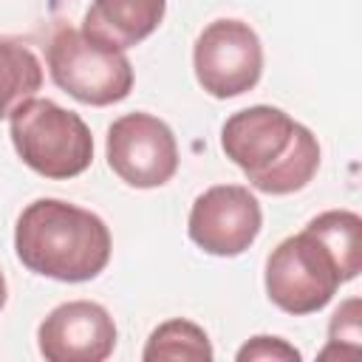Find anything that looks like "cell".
Segmentation results:
<instances>
[{"label": "cell", "instance_id": "obj_1", "mask_svg": "<svg viewBox=\"0 0 362 362\" xmlns=\"http://www.w3.org/2000/svg\"><path fill=\"white\" fill-rule=\"evenodd\" d=\"M221 150L266 195H291L320 170L317 136L272 105L232 113L221 127Z\"/></svg>", "mask_w": 362, "mask_h": 362}, {"label": "cell", "instance_id": "obj_2", "mask_svg": "<svg viewBox=\"0 0 362 362\" xmlns=\"http://www.w3.org/2000/svg\"><path fill=\"white\" fill-rule=\"evenodd\" d=\"M14 252L40 277L85 283L105 272L113 238L96 212L59 198H37L17 218Z\"/></svg>", "mask_w": 362, "mask_h": 362}, {"label": "cell", "instance_id": "obj_3", "mask_svg": "<svg viewBox=\"0 0 362 362\" xmlns=\"http://www.w3.org/2000/svg\"><path fill=\"white\" fill-rule=\"evenodd\" d=\"M8 136L28 170L65 181L82 175L93 161V136L85 119L51 99L31 96L8 116Z\"/></svg>", "mask_w": 362, "mask_h": 362}, {"label": "cell", "instance_id": "obj_4", "mask_svg": "<svg viewBox=\"0 0 362 362\" xmlns=\"http://www.w3.org/2000/svg\"><path fill=\"white\" fill-rule=\"evenodd\" d=\"M266 297L286 314L305 317L331 303L345 280L339 260L328 243L303 226L297 235L283 238L266 257Z\"/></svg>", "mask_w": 362, "mask_h": 362}, {"label": "cell", "instance_id": "obj_5", "mask_svg": "<svg viewBox=\"0 0 362 362\" xmlns=\"http://www.w3.org/2000/svg\"><path fill=\"white\" fill-rule=\"evenodd\" d=\"M45 62L54 85L82 105H116L133 90V65L124 51L107 48L74 25L54 31L45 45Z\"/></svg>", "mask_w": 362, "mask_h": 362}, {"label": "cell", "instance_id": "obj_6", "mask_svg": "<svg viewBox=\"0 0 362 362\" xmlns=\"http://www.w3.org/2000/svg\"><path fill=\"white\" fill-rule=\"evenodd\" d=\"M192 71L198 85L215 99H235L252 90L263 74L257 31L243 20H212L192 45Z\"/></svg>", "mask_w": 362, "mask_h": 362}, {"label": "cell", "instance_id": "obj_7", "mask_svg": "<svg viewBox=\"0 0 362 362\" xmlns=\"http://www.w3.org/2000/svg\"><path fill=\"white\" fill-rule=\"evenodd\" d=\"M107 167L136 189L164 187L178 170V141L167 122L136 110L107 127Z\"/></svg>", "mask_w": 362, "mask_h": 362}, {"label": "cell", "instance_id": "obj_8", "mask_svg": "<svg viewBox=\"0 0 362 362\" xmlns=\"http://www.w3.org/2000/svg\"><path fill=\"white\" fill-rule=\"evenodd\" d=\"M263 212L260 201L249 187L240 184H215L204 189L189 209L187 232L189 240L215 257L243 255L260 235Z\"/></svg>", "mask_w": 362, "mask_h": 362}, {"label": "cell", "instance_id": "obj_9", "mask_svg": "<svg viewBox=\"0 0 362 362\" xmlns=\"http://www.w3.org/2000/svg\"><path fill=\"white\" fill-rule=\"evenodd\" d=\"M116 337L110 311L93 300H68L51 308L37 328V345L48 362H105Z\"/></svg>", "mask_w": 362, "mask_h": 362}, {"label": "cell", "instance_id": "obj_10", "mask_svg": "<svg viewBox=\"0 0 362 362\" xmlns=\"http://www.w3.org/2000/svg\"><path fill=\"white\" fill-rule=\"evenodd\" d=\"M164 11L167 0H93L85 11L82 31L107 48L127 51L161 25Z\"/></svg>", "mask_w": 362, "mask_h": 362}, {"label": "cell", "instance_id": "obj_11", "mask_svg": "<svg viewBox=\"0 0 362 362\" xmlns=\"http://www.w3.org/2000/svg\"><path fill=\"white\" fill-rule=\"evenodd\" d=\"M42 88V65L37 54L14 37H0V119Z\"/></svg>", "mask_w": 362, "mask_h": 362}, {"label": "cell", "instance_id": "obj_12", "mask_svg": "<svg viewBox=\"0 0 362 362\" xmlns=\"http://www.w3.org/2000/svg\"><path fill=\"white\" fill-rule=\"evenodd\" d=\"M215 356L206 331L192 320H167L147 337L141 351L144 362H164V359H189V362H209Z\"/></svg>", "mask_w": 362, "mask_h": 362}, {"label": "cell", "instance_id": "obj_13", "mask_svg": "<svg viewBox=\"0 0 362 362\" xmlns=\"http://www.w3.org/2000/svg\"><path fill=\"white\" fill-rule=\"evenodd\" d=\"M311 232H317L334 257L342 266L345 280H354L362 272V218L351 209H328L320 212L305 223Z\"/></svg>", "mask_w": 362, "mask_h": 362}, {"label": "cell", "instance_id": "obj_14", "mask_svg": "<svg viewBox=\"0 0 362 362\" xmlns=\"http://www.w3.org/2000/svg\"><path fill=\"white\" fill-rule=\"evenodd\" d=\"M362 351V325H359V300L351 297L345 300L331 322H328V348L320 351V359H331V356H342V359H354Z\"/></svg>", "mask_w": 362, "mask_h": 362}, {"label": "cell", "instance_id": "obj_15", "mask_svg": "<svg viewBox=\"0 0 362 362\" xmlns=\"http://www.w3.org/2000/svg\"><path fill=\"white\" fill-rule=\"evenodd\" d=\"M238 362H300V351L283 337L257 334L238 351Z\"/></svg>", "mask_w": 362, "mask_h": 362}, {"label": "cell", "instance_id": "obj_16", "mask_svg": "<svg viewBox=\"0 0 362 362\" xmlns=\"http://www.w3.org/2000/svg\"><path fill=\"white\" fill-rule=\"evenodd\" d=\"M6 300H8V286H6V274H3V269H0V311H3Z\"/></svg>", "mask_w": 362, "mask_h": 362}]
</instances>
